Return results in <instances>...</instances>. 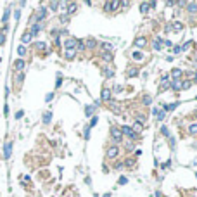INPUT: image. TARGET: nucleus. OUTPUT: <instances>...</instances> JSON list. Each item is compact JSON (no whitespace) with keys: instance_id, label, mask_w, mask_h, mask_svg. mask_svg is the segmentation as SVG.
Masks as SVG:
<instances>
[{"instance_id":"nucleus-1","label":"nucleus","mask_w":197,"mask_h":197,"mask_svg":"<svg viewBox=\"0 0 197 197\" xmlns=\"http://www.w3.org/2000/svg\"><path fill=\"white\" fill-rule=\"evenodd\" d=\"M119 7V2H106L104 4V9L106 10H116Z\"/></svg>"},{"instance_id":"nucleus-2","label":"nucleus","mask_w":197,"mask_h":197,"mask_svg":"<svg viewBox=\"0 0 197 197\" xmlns=\"http://www.w3.org/2000/svg\"><path fill=\"white\" fill-rule=\"evenodd\" d=\"M119 130H121V133L128 135L130 138H135V137H137V133H133V130L130 128V126H123V128H119Z\"/></svg>"},{"instance_id":"nucleus-3","label":"nucleus","mask_w":197,"mask_h":197,"mask_svg":"<svg viewBox=\"0 0 197 197\" xmlns=\"http://www.w3.org/2000/svg\"><path fill=\"white\" fill-rule=\"evenodd\" d=\"M118 147H116V145H112V147H109V150H107V157L109 159H112V157H116V156H118Z\"/></svg>"},{"instance_id":"nucleus-4","label":"nucleus","mask_w":197,"mask_h":197,"mask_svg":"<svg viewBox=\"0 0 197 197\" xmlns=\"http://www.w3.org/2000/svg\"><path fill=\"white\" fill-rule=\"evenodd\" d=\"M111 133H112V138H116V140H121V137H123V133H121V130L119 128H112L111 130Z\"/></svg>"},{"instance_id":"nucleus-5","label":"nucleus","mask_w":197,"mask_h":197,"mask_svg":"<svg viewBox=\"0 0 197 197\" xmlns=\"http://www.w3.org/2000/svg\"><path fill=\"white\" fill-rule=\"evenodd\" d=\"M182 74H183L182 69H173V71H171V80H180Z\"/></svg>"},{"instance_id":"nucleus-6","label":"nucleus","mask_w":197,"mask_h":197,"mask_svg":"<svg viewBox=\"0 0 197 197\" xmlns=\"http://www.w3.org/2000/svg\"><path fill=\"white\" fill-rule=\"evenodd\" d=\"M187 10L190 12V14L197 12V4H195V2H190V4H187Z\"/></svg>"},{"instance_id":"nucleus-7","label":"nucleus","mask_w":197,"mask_h":197,"mask_svg":"<svg viewBox=\"0 0 197 197\" xmlns=\"http://www.w3.org/2000/svg\"><path fill=\"white\" fill-rule=\"evenodd\" d=\"M76 43H78V40H74V38H71V40H68V42H66V49H74V47H76Z\"/></svg>"},{"instance_id":"nucleus-8","label":"nucleus","mask_w":197,"mask_h":197,"mask_svg":"<svg viewBox=\"0 0 197 197\" xmlns=\"http://www.w3.org/2000/svg\"><path fill=\"white\" fill-rule=\"evenodd\" d=\"M135 45H137V47H145V45H147V40L144 38V36H140V38L135 40Z\"/></svg>"},{"instance_id":"nucleus-9","label":"nucleus","mask_w":197,"mask_h":197,"mask_svg":"<svg viewBox=\"0 0 197 197\" xmlns=\"http://www.w3.org/2000/svg\"><path fill=\"white\" fill-rule=\"evenodd\" d=\"M100 97H102V100H109V98H111V90L104 88L102 90V93H100Z\"/></svg>"},{"instance_id":"nucleus-10","label":"nucleus","mask_w":197,"mask_h":197,"mask_svg":"<svg viewBox=\"0 0 197 197\" xmlns=\"http://www.w3.org/2000/svg\"><path fill=\"white\" fill-rule=\"evenodd\" d=\"M45 14H47V9H43V7H42V9L38 10V14H36V21L43 19V17H45Z\"/></svg>"},{"instance_id":"nucleus-11","label":"nucleus","mask_w":197,"mask_h":197,"mask_svg":"<svg viewBox=\"0 0 197 197\" xmlns=\"http://www.w3.org/2000/svg\"><path fill=\"white\" fill-rule=\"evenodd\" d=\"M14 66H16V69H17V71H21V69L24 68V61H23V59H17L16 62H14Z\"/></svg>"},{"instance_id":"nucleus-12","label":"nucleus","mask_w":197,"mask_h":197,"mask_svg":"<svg viewBox=\"0 0 197 197\" xmlns=\"http://www.w3.org/2000/svg\"><path fill=\"white\" fill-rule=\"evenodd\" d=\"M83 45H85L87 49H93V47H95V40L88 38V40H87V42H85V43H83Z\"/></svg>"},{"instance_id":"nucleus-13","label":"nucleus","mask_w":197,"mask_h":197,"mask_svg":"<svg viewBox=\"0 0 197 197\" xmlns=\"http://www.w3.org/2000/svg\"><path fill=\"white\" fill-rule=\"evenodd\" d=\"M149 7H150V5H149L147 2L140 4V12H142V14H145V12H149Z\"/></svg>"},{"instance_id":"nucleus-14","label":"nucleus","mask_w":197,"mask_h":197,"mask_svg":"<svg viewBox=\"0 0 197 197\" xmlns=\"http://www.w3.org/2000/svg\"><path fill=\"white\" fill-rule=\"evenodd\" d=\"M171 87H173V90H180V88H182L180 80H173V81H171Z\"/></svg>"},{"instance_id":"nucleus-15","label":"nucleus","mask_w":197,"mask_h":197,"mask_svg":"<svg viewBox=\"0 0 197 197\" xmlns=\"http://www.w3.org/2000/svg\"><path fill=\"white\" fill-rule=\"evenodd\" d=\"M10 150H12V144H7V145H5V149H4V154H5V157H9L10 156Z\"/></svg>"},{"instance_id":"nucleus-16","label":"nucleus","mask_w":197,"mask_h":197,"mask_svg":"<svg viewBox=\"0 0 197 197\" xmlns=\"http://www.w3.org/2000/svg\"><path fill=\"white\" fill-rule=\"evenodd\" d=\"M74 55H76V50H71V49L66 50V59H73Z\"/></svg>"},{"instance_id":"nucleus-17","label":"nucleus","mask_w":197,"mask_h":197,"mask_svg":"<svg viewBox=\"0 0 197 197\" xmlns=\"http://www.w3.org/2000/svg\"><path fill=\"white\" fill-rule=\"evenodd\" d=\"M168 87H169V80H168V78H163V80H161V90L168 88Z\"/></svg>"},{"instance_id":"nucleus-18","label":"nucleus","mask_w":197,"mask_h":197,"mask_svg":"<svg viewBox=\"0 0 197 197\" xmlns=\"http://www.w3.org/2000/svg\"><path fill=\"white\" fill-rule=\"evenodd\" d=\"M131 130H133V133H137V131H142V123H135L133 126H131Z\"/></svg>"},{"instance_id":"nucleus-19","label":"nucleus","mask_w":197,"mask_h":197,"mask_svg":"<svg viewBox=\"0 0 197 197\" xmlns=\"http://www.w3.org/2000/svg\"><path fill=\"white\" fill-rule=\"evenodd\" d=\"M76 9H78V5H76V4H69V5H68V14H73Z\"/></svg>"},{"instance_id":"nucleus-20","label":"nucleus","mask_w":197,"mask_h":197,"mask_svg":"<svg viewBox=\"0 0 197 197\" xmlns=\"http://www.w3.org/2000/svg\"><path fill=\"white\" fill-rule=\"evenodd\" d=\"M171 28H173L175 31H182V30H183V24H182V23H178V21H176V23H175V24H173Z\"/></svg>"},{"instance_id":"nucleus-21","label":"nucleus","mask_w":197,"mask_h":197,"mask_svg":"<svg viewBox=\"0 0 197 197\" xmlns=\"http://www.w3.org/2000/svg\"><path fill=\"white\" fill-rule=\"evenodd\" d=\"M31 42V33H24L23 35V43H30Z\"/></svg>"},{"instance_id":"nucleus-22","label":"nucleus","mask_w":197,"mask_h":197,"mask_svg":"<svg viewBox=\"0 0 197 197\" xmlns=\"http://www.w3.org/2000/svg\"><path fill=\"white\" fill-rule=\"evenodd\" d=\"M188 133H192V135H197V125H195V123L188 126Z\"/></svg>"},{"instance_id":"nucleus-23","label":"nucleus","mask_w":197,"mask_h":197,"mask_svg":"<svg viewBox=\"0 0 197 197\" xmlns=\"http://www.w3.org/2000/svg\"><path fill=\"white\" fill-rule=\"evenodd\" d=\"M40 31V24H33V28H31V36H33V35H36V33H38Z\"/></svg>"},{"instance_id":"nucleus-24","label":"nucleus","mask_w":197,"mask_h":197,"mask_svg":"<svg viewBox=\"0 0 197 197\" xmlns=\"http://www.w3.org/2000/svg\"><path fill=\"white\" fill-rule=\"evenodd\" d=\"M93 111H95V106H88V107L85 109V114L90 116V114H93Z\"/></svg>"},{"instance_id":"nucleus-25","label":"nucleus","mask_w":197,"mask_h":197,"mask_svg":"<svg viewBox=\"0 0 197 197\" xmlns=\"http://www.w3.org/2000/svg\"><path fill=\"white\" fill-rule=\"evenodd\" d=\"M137 74H138L137 68H130L128 69V76H137Z\"/></svg>"},{"instance_id":"nucleus-26","label":"nucleus","mask_w":197,"mask_h":197,"mask_svg":"<svg viewBox=\"0 0 197 197\" xmlns=\"http://www.w3.org/2000/svg\"><path fill=\"white\" fill-rule=\"evenodd\" d=\"M17 54H19L21 57H23V55H26V49H24L23 45H19V47H17Z\"/></svg>"},{"instance_id":"nucleus-27","label":"nucleus","mask_w":197,"mask_h":197,"mask_svg":"<svg viewBox=\"0 0 197 197\" xmlns=\"http://www.w3.org/2000/svg\"><path fill=\"white\" fill-rule=\"evenodd\" d=\"M178 104H180V102H173V104H168V106H166V107H164V109H166V111H173V109L176 107Z\"/></svg>"},{"instance_id":"nucleus-28","label":"nucleus","mask_w":197,"mask_h":197,"mask_svg":"<svg viewBox=\"0 0 197 197\" xmlns=\"http://www.w3.org/2000/svg\"><path fill=\"white\" fill-rule=\"evenodd\" d=\"M152 47H154V50H161V40L156 38V42H154V45H152Z\"/></svg>"},{"instance_id":"nucleus-29","label":"nucleus","mask_w":197,"mask_h":197,"mask_svg":"<svg viewBox=\"0 0 197 197\" xmlns=\"http://www.w3.org/2000/svg\"><path fill=\"white\" fill-rule=\"evenodd\" d=\"M133 59H137V61L144 59V54H142V52H133Z\"/></svg>"},{"instance_id":"nucleus-30","label":"nucleus","mask_w":197,"mask_h":197,"mask_svg":"<svg viewBox=\"0 0 197 197\" xmlns=\"http://www.w3.org/2000/svg\"><path fill=\"white\" fill-rule=\"evenodd\" d=\"M35 47H36L38 50H45V47H47V45H45L43 42H38V43H35Z\"/></svg>"},{"instance_id":"nucleus-31","label":"nucleus","mask_w":197,"mask_h":197,"mask_svg":"<svg viewBox=\"0 0 197 197\" xmlns=\"http://www.w3.org/2000/svg\"><path fill=\"white\" fill-rule=\"evenodd\" d=\"M104 61H112V54H111V52H106V54H104Z\"/></svg>"},{"instance_id":"nucleus-32","label":"nucleus","mask_w":197,"mask_h":197,"mask_svg":"<svg viewBox=\"0 0 197 197\" xmlns=\"http://www.w3.org/2000/svg\"><path fill=\"white\" fill-rule=\"evenodd\" d=\"M50 118H52V114H50V112H45V114H43V121H45V123H49Z\"/></svg>"},{"instance_id":"nucleus-33","label":"nucleus","mask_w":197,"mask_h":197,"mask_svg":"<svg viewBox=\"0 0 197 197\" xmlns=\"http://www.w3.org/2000/svg\"><path fill=\"white\" fill-rule=\"evenodd\" d=\"M57 7H59V2H50V9L52 10H57Z\"/></svg>"},{"instance_id":"nucleus-34","label":"nucleus","mask_w":197,"mask_h":197,"mask_svg":"<svg viewBox=\"0 0 197 197\" xmlns=\"http://www.w3.org/2000/svg\"><path fill=\"white\" fill-rule=\"evenodd\" d=\"M9 12H10L9 9H7V10H5V12H4V19H2V21H4V23H7V19H9Z\"/></svg>"},{"instance_id":"nucleus-35","label":"nucleus","mask_w":197,"mask_h":197,"mask_svg":"<svg viewBox=\"0 0 197 197\" xmlns=\"http://www.w3.org/2000/svg\"><path fill=\"white\" fill-rule=\"evenodd\" d=\"M161 133H163L164 137H168V135H169V131H168V128H166V126H163V128H161Z\"/></svg>"},{"instance_id":"nucleus-36","label":"nucleus","mask_w":197,"mask_h":197,"mask_svg":"<svg viewBox=\"0 0 197 197\" xmlns=\"http://www.w3.org/2000/svg\"><path fill=\"white\" fill-rule=\"evenodd\" d=\"M188 87H190V81H187V80H185V81L182 83V88H188Z\"/></svg>"},{"instance_id":"nucleus-37","label":"nucleus","mask_w":197,"mask_h":197,"mask_svg":"<svg viewBox=\"0 0 197 197\" xmlns=\"http://www.w3.org/2000/svg\"><path fill=\"white\" fill-rule=\"evenodd\" d=\"M114 168H116V169H121V168H125V164H123V163H116Z\"/></svg>"},{"instance_id":"nucleus-38","label":"nucleus","mask_w":197,"mask_h":197,"mask_svg":"<svg viewBox=\"0 0 197 197\" xmlns=\"http://www.w3.org/2000/svg\"><path fill=\"white\" fill-rule=\"evenodd\" d=\"M76 45H78V50H83V49H85V45H83V42H78Z\"/></svg>"},{"instance_id":"nucleus-39","label":"nucleus","mask_w":197,"mask_h":197,"mask_svg":"<svg viewBox=\"0 0 197 197\" xmlns=\"http://www.w3.org/2000/svg\"><path fill=\"white\" fill-rule=\"evenodd\" d=\"M180 52H182V47H175L173 49V54H180Z\"/></svg>"},{"instance_id":"nucleus-40","label":"nucleus","mask_w":197,"mask_h":197,"mask_svg":"<svg viewBox=\"0 0 197 197\" xmlns=\"http://www.w3.org/2000/svg\"><path fill=\"white\" fill-rule=\"evenodd\" d=\"M104 74H106V76H112V71H111V69H106Z\"/></svg>"},{"instance_id":"nucleus-41","label":"nucleus","mask_w":197,"mask_h":197,"mask_svg":"<svg viewBox=\"0 0 197 197\" xmlns=\"http://www.w3.org/2000/svg\"><path fill=\"white\" fill-rule=\"evenodd\" d=\"M23 114H24L23 111H17V112H16V118H17V119H19V118H23Z\"/></svg>"},{"instance_id":"nucleus-42","label":"nucleus","mask_w":197,"mask_h":197,"mask_svg":"<svg viewBox=\"0 0 197 197\" xmlns=\"http://www.w3.org/2000/svg\"><path fill=\"white\" fill-rule=\"evenodd\" d=\"M150 100H152L150 97H144V104H150Z\"/></svg>"},{"instance_id":"nucleus-43","label":"nucleus","mask_w":197,"mask_h":197,"mask_svg":"<svg viewBox=\"0 0 197 197\" xmlns=\"http://www.w3.org/2000/svg\"><path fill=\"white\" fill-rule=\"evenodd\" d=\"M52 98H54V93H49V95H47V97H45V100H47V102H49V100H52Z\"/></svg>"},{"instance_id":"nucleus-44","label":"nucleus","mask_w":197,"mask_h":197,"mask_svg":"<svg viewBox=\"0 0 197 197\" xmlns=\"http://www.w3.org/2000/svg\"><path fill=\"white\" fill-rule=\"evenodd\" d=\"M93 125H97V118H95V116L92 118V123H90V126H93Z\"/></svg>"},{"instance_id":"nucleus-45","label":"nucleus","mask_w":197,"mask_h":197,"mask_svg":"<svg viewBox=\"0 0 197 197\" xmlns=\"http://www.w3.org/2000/svg\"><path fill=\"white\" fill-rule=\"evenodd\" d=\"M119 5H123V7H128L130 2H119Z\"/></svg>"},{"instance_id":"nucleus-46","label":"nucleus","mask_w":197,"mask_h":197,"mask_svg":"<svg viewBox=\"0 0 197 197\" xmlns=\"http://www.w3.org/2000/svg\"><path fill=\"white\" fill-rule=\"evenodd\" d=\"M5 42V36H4V33H0V43H4Z\"/></svg>"},{"instance_id":"nucleus-47","label":"nucleus","mask_w":197,"mask_h":197,"mask_svg":"<svg viewBox=\"0 0 197 197\" xmlns=\"http://www.w3.org/2000/svg\"><path fill=\"white\" fill-rule=\"evenodd\" d=\"M195 98H197V97H195Z\"/></svg>"}]
</instances>
